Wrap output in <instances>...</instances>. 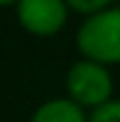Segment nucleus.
<instances>
[{"label": "nucleus", "instance_id": "obj_1", "mask_svg": "<svg viewBox=\"0 0 120 122\" xmlns=\"http://www.w3.org/2000/svg\"><path fill=\"white\" fill-rule=\"evenodd\" d=\"M83 60L98 65H120V5L103 10L83 20L75 35Z\"/></svg>", "mask_w": 120, "mask_h": 122}, {"label": "nucleus", "instance_id": "obj_2", "mask_svg": "<svg viewBox=\"0 0 120 122\" xmlns=\"http://www.w3.org/2000/svg\"><path fill=\"white\" fill-rule=\"evenodd\" d=\"M65 90H68V97L80 107L98 110L115 100L113 97L115 85H113L110 70L93 60H78L70 65L65 75Z\"/></svg>", "mask_w": 120, "mask_h": 122}, {"label": "nucleus", "instance_id": "obj_3", "mask_svg": "<svg viewBox=\"0 0 120 122\" xmlns=\"http://www.w3.org/2000/svg\"><path fill=\"white\" fill-rule=\"evenodd\" d=\"M68 3L65 0H18L15 15L23 30L35 37L58 35L68 23Z\"/></svg>", "mask_w": 120, "mask_h": 122}, {"label": "nucleus", "instance_id": "obj_4", "mask_svg": "<svg viewBox=\"0 0 120 122\" xmlns=\"http://www.w3.org/2000/svg\"><path fill=\"white\" fill-rule=\"evenodd\" d=\"M30 122H90V115L70 97H53L33 112Z\"/></svg>", "mask_w": 120, "mask_h": 122}, {"label": "nucleus", "instance_id": "obj_5", "mask_svg": "<svg viewBox=\"0 0 120 122\" xmlns=\"http://www.w3.org/2000/svg\"><path fill=\"white\" fill-rule=\"evenodd\" d=\"M65 3H68L70 10H75V13L85 15V18L98 15V13H103V10L113 8V0H65Z\"/></svg>", "mask_w": 120, "mask_h": 122}, {"label": "nucleus", "instance_id": "obj_6", "mask_svg": "<svg viewBox=\"0 0 120 122\" xmlns=\"http://www.w3.org/2000/svg\"><path fill=\"white\" fill-rule=\"evenodd\" d=\"M90 122H120V100H113V102L93 110Z\"/></svg>", "mask_w": 120, "mask_h": 122}, {"label": "nucleus", "instance_id": "obj_7", "mask_svg": "<svg viewBox=\"0 0 120 122\" xmlns=\"http://www.w3.org/2000/svg\"><path fill=\"white\" fill-rule=\"evenodd\" d=\"M8 5H18V0H0V8H8Z\"/></svg>", "mask_w": 120, "mask_h": 122}]
</instances>
